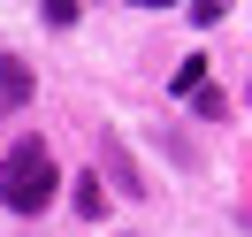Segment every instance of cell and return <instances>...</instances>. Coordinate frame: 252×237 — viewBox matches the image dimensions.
I'll use <instances>...</instances> for the list:
<instances>
[{
	"label": "cell",
	"mask_w": 252,
	"mask_h": 237,
	"mask_svg": "<svg viewBox=\"0 0 252 237\" xmlns=\"http://www.w3.org/2000/svg\"><path fill=\"white\" fill-rule=\"evenodd\" d=\"M54 191H62V169H54L46 138L8 145V161H0V206H8V214H38Z\"/></svg>",
	"instance_id": "1"
},
{
	"label": "cell",
	"mask_w": 252,
	"mask_h": 237,
	"mask_svg": "<svg viewBox=\"0 0 252 237\" xmlns=\"http://www.w3.org/2000/svg\"><path fill=\"white\" fill-rule=\"evenodd\" d=\"M0 107H31V62L0 54Z\"/></svg>",
	"instance_id": "2"
},
{
	"label": "cell",
	"mask_w": 252,
	"mask_h": 237,
	"mask_svg": "<svg viewBox=\"0 0 252 237\" xmlns=\"http://www.w3.org/2000/svg\"><path fill=\"white\" fill-rule=\"evenodd\" d=\"M199 84H206V54H184V62H176V77H168V92H176V100H191Z\"/></svg>",
	"instance_id": "3"
},
{
	"label": "cell",
	"mask_w": 252,
	"mask_h": 237,
	"mask_svg": "<svg viewBox=\"0 0 252 237\" xmlns=\"http://www.w3.org/2000/svg\"><path fill=\"white\" fill-rule=\"evenodd\" d=\"M191 115H199V123H221V115H229V92H221V84H199V92H191Z\"/></svg>",
	"instance_id": "4"
},
{
	"label": "cell",
	"mask_w": 252,
	"mask_h": 237,
	"mask_svg": "<svg viewBox=\"0 0 252 237\" xmlns=\"http://www.w3.org/2000/svg\"><path fill=\"white\" fill-rule=\"evenodd\" d=\"M77 214H84V222L107 214V184H99V176H77Z\"/></svg>",
	"instance_id": "5"
},
{
	"label": "cell",
	"mask_w": 252,
	"mask_h": 237,
	"mask_svg": "<svg viewBox=\"0 0 252 237\" xmlns=\"http://www.w3.org/2000/svg\"><path fill=\"white\" fill-rule=\"evenodd\" d=\"M221 16H229V0H191V23H199V31H206V23H221Z\"/></svg>",
	"instance_id": "6"
}]
</instances>
